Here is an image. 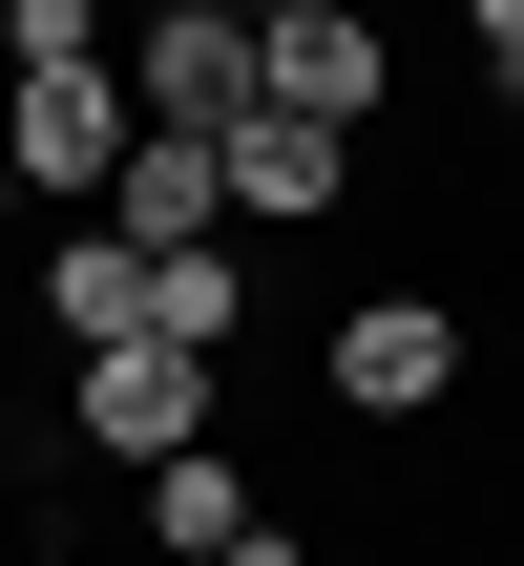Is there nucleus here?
<instances>
[{
  "label": "nucleus",
  "instance_id": "nucleus-1",
  "mask_svg": "<svg viewBox=\"0 0 524 566\" xmlns=\"http://www.w3.org/2000/svg\"><path fill=\"white\" fill-rule=\"evenodd\" d=\"M105 84H126V147H210V126L252 105V21H231V0H168V21H126Z\"/></svg>",
  "mask_w": 524,
  "mask_h": 566
},
{
  "label": "nucleus",
  "instance_id": "nucleus-2",
  "mask_svg": "<svg viewBox=\"0 0 524 566\" xmlns=\"http://www.w3.org/2000/svg\"><path fill=\"white\" fill-rule=\"evenodd\" d=\"M252 105H294V126L357 147V126H378V21H357V0H273V21H252Z\"/></svg>",
  "mask_w": 524,
  "mask_h": 566
},
{
  "label": "nucleus",
  "instance_id": "nucleus-3",
  "mask_svg": "<svg viewBox=\"0 0 524 566\" xmlns=\"http://www.w3.org/2000/svg\"><path fill=\"white\" fill-rule=\"evenodd\" d=\"M336 189H357L336 126H294V105H231V126H210V210H231V231H315Z\"/></svg>",
  "mask_w": 524,
  "mask_h": 566
},
{
  "label": "nucleus",
  "instance_id": "nucleus-4",
  "mask_svg": "<svg viewBox=\"0 0 524 566\" xmlns=\"http://www.w3.org/2000/svg\"><path fill=\"white\" fill-rule=\"evenodd\" d=\"M315 378H336V420H420V399H462V315L441 294H357Z\"/></svg>",
  "mask_w": 524,
  "mask_h": 566
},
{
  "label": "nucleus",
  "instance_id": "nucleus-5",
  "mask_svg": "<svg viewBox=\"0 0 524 566\" xmlns=\"http://www.w3.org/2000/svg\"><path fill=\"white\" fill-rule=\"evenodd\" d=\"M105 168H126V84H105V63H63V84H0V189H63V210H105Z\"/></svg>",
  "mask_w": 524,
  "mask_h": 566
},
{
  "label": "nucleus",
  "instance_id": "nucleus-6",
  "mask_svg": "<svg viewBox=\"0 0 524 566\" xmlns=\"http://www.w3.org/2000/svg\"><path fill=\"white\" fill-rule=\"evenodd\" d=\"M63 420H84L105 462H189V441H210V378H189V357H84Z\"/></svg>",
  "mask_w": 524,
  "mask_h": 566
},
{
  "label": "nucleus",
  "instance_id": "nucleus-7",
  "mask_svg": "<svg viewBox=\"0 0 524 566\" xmlns=\"http://www.w3.org/2000/svg\"><path fill=\"white\" fill-rule=\"evenodd\" d=\"M147 273H168V252H126V231H63V252H42V315H63V357H147Z\"/></svg>",
  "mask_w": 524,
  "mask_h": 566
},
{
  "label": "nucleus",
  "instance_id": "nucleus-8",
  "mask_svg": "<svg viewBox=\"0 0 524 566\" xmlns=\"http://www.w3.org/2000/svg\"><path fill=\"white\" fill-rule=\"evenodd\" d=\"M252 525H273V504H252V462H231V441H189V462H147V566H231Z\"/></svg>",
  "mask_w": 524,
  "mask_h": 566
},
{
  "label": "nucleus",
  "instance_id": "nucleus-9",
  "mask_svg": "<svg viewBox=\"0 0 524 566\" xmlns=\"http://www.w3.org/2000/svg\"><path fill=\"white\" fill-rule=\"evenodd\" d=\"M84 231H126V252H231V210H210V147H126Z\"/></svg>",
  "mask_w": 524,
  "mask_h": 566
},
{
  "label": "nucleus",
  "instance_id": "nucleus-10",
  "mask_svg": "<svg viewBox=\"0 0 524 566\" xmlns=\"http://www.w3.org/2000/svg\"><path fill=\"white\" fill-rule=\"evenodd\" d=\"M483 63H504V126H524V0H483Z\"/></svg>",
  "mask_w": 524,
  "mask_h": 566
},
{
  "label": "nucleus",
  "instance_id": "nucleus-11",
  "mask_svg": "<svg viewBox=\"0 0 524 566\" xmlns=\"http://www.w3.org/2000/svg\"><path fill=\"white\" fill-rule=\"evenodd\" d=\"M231 566H315V546H294V525H252V546H231Z\"/></svg>",
  "mask_w": 524,
  "mask_h": 566
},
{
  "label": "nucleus",
  "instance_id": "nucleus-12",
  "mask_svg": "<svg viewBox=\"0 0 524 566\" xmlns=\"http://www.w3.org/2000/svg\"><path fill=\"white\" fill-rule=\"evenodd\" d=\"M0 231H21V189H0Z\"/></svg>",
  "mask_w": 524,
  "mask_h": 566
}]
</instances>
